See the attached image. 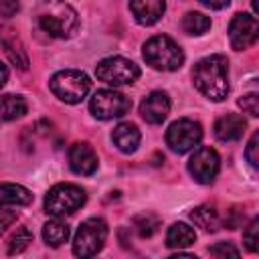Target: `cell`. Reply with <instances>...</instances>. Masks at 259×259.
I'll list each match as a JSON object with an SVG mask.
<instances>
[{"mask_svg": "<svg viewBox=\"0 0 259 259\" xmlns=\"http://www.w3.org/2000/svg\"><path fill=\"white\" fill-rule=\"evenodd\" d=\"M194 87L210 101H223L229 95V63L223 55L200 59L192 69Z\"/></svg>", "mask_w": 259, "mask_h": 259, "instance_id": "cell-1", "label": "cell"}, {"mask_svg": "<svg viewBox=\"0 0 259 259\" xmlns=\"http://www.w3.org/2000/svg\"><path fill=\"white\" fill-rule=\"evenodd\" d=\"M38 26L53 38H71L79 26V16L65 0H40L36 6Z\"/></svg>", "mask_w": 259, "mask_h": 259, "instance_id": "cell-2", "label": "cell"}, {"mask_svg": "<svg viewBox=\"0 0 259 259\" xmlns=\"http://www.w3.org/2000/svg\"><path fill=\"white\" fill-rule=\"evenodd\" d=\"M142 55H144V61L156 71H176L184 63L182 49L170 36H164V34H158L146 40Z\"/></svg>", "mask_w": 259, "mask_h": 259, "instance_id": "cell-3", "label": "cell"}, {"mask_svg": "<svg viewBox=\"0 0 259 259\" xmlns=\"http://www.w3.org/2000/svg\"><path fill=\"white\" fill-rule=\"evenodd\" d=\"M49 87H51L55 97H59L65 103L75 105V103H81L87 97V93L91 89V81L83 71L63 69V71H57L51 77Z\"/></svg>", "mask_w": 259, "mask_h": 259, "instance_id": "cell-4", "label": "cell"}, {"mask_svg": "<svg viewBox=\"0 0 259 259\" xmlns=\"http://www.w3.org/2000/svg\"><path fill=\"white\" fill-rule=\"evenodd\" d=\"M87 200V194L81 186L71 184V182H61L55 184L47 196H45V212L51 217H67L79 210Z\"/></svg>", "mask_w": 259, "mask_h": 259, "instance_id": "cell-5", "label": "cell"}, {"mask_svg": "<svg viewBox=\"0 0 259 259\" xmlns=\"http://www.w3.org/2000/svg\"><path fill=\"white\" fill-rule=\"evenodd\" d=\"M107 223L99 217H91L87 221H83L75 233L73 239V253L81 259L93 257L101 251L105 239H107Z\"/></svg>", "mask_w": 259, "mask_h": 259, "instance_id": "cell-6", "label": "cell"}, {"mask_svg": "<svg viewBox=\"0 0 259 259\" xmlns=\"http://www.w3.org/2000/svg\"><path fill=\"white\" fill-rule=\"evenodd\" d=\"M95 75L99 81L113 85V87L132 85L140 77V67L125 57H107V59H101L97 63Z\"/></svg>", "mask_w": 259, "mask_h": 259, "instance_id": "cell-7", "label": "cell"}, {"mask_svg": "<svg viewBox=\"0 0 259 259\" xmlns=\"http://www.w3.org/2000/svg\"><path fill=\"white\" fill-rule=\"evenodd\" d=\"M132 109V99L115 89H99L89 101V111L97 119H115L125 115Z\"/></svg>", "mask_w": 259, "mask_h": 259, "instance_id": "cell-8", "label": "cell"}, {"mask_svg": "<svg viewBox=\"0 0 259 259\" xmlns=\"http://www.w3.org/2000/svg\"><path fill=\"white\" fill-rule=\"evenodd\" d=\"M202 140V127L194 119H178L166 130V144L174 154H186L194 150Z\"/></svg>", "mask_w": 259, "mask_h": 259, "instance_id": "cell-9", "label": "cell"}, {"mask_svg": "<svg viewBox=\"0 0 259 259\" xmlns=\"http://www.w3.org/2000/svg\"><path fill=\"white\" fill-rule=\"evenodd\" d=\"M219 170H221V158H219L217 150L210 146H202V148L194 150V154L188 160V172L200 184L214 182Z\"/></svg>", "mask_w": 259, "mask_h": 259, "instance_id": "cell-10", "label": "cell"}, {"mask_svg": "<svg viewBox=\"0 0 259 259\" xmlns=\"http://www.w3.org/2000/svg\"><path fill=\"white\" fill-rule=\"evenodd\" d=\"M259 38V22L253 14L237 12L229 24V42L235 51H245Z\"/></svg>", "mask_w": 259, "mask_h": 259, "instance_id": "cell-11", "label": "cell"}, {"mask_svg": "<svg viewBox=\"0 0 259 259\" xmlns=\"http://www.w3.org/2000/svg\"><path fill=\"white\" fill-rule=\"evenodd\" d=\"M170 113V97L166 91H152L140 103V115L146 123L160 125Z\"/></svg>", "mask_w": 259, "mask_h": 259, "instance_id": "cell-12", "label": "cell"}, {"mask_svg": "<svg viewBox=\"0 0 259 259\" xmlns=\"http://www.w3.org/2000/svg\"><path fill=\"white\" fill-rule=\"evenodd\" d=\"M97 154L93 152V148L87 144V142H77L71 146L69 150V166L75 174H81V176H89L97 170Z\"/></svg>", "mask_w": 259, "mask_h": 259, "instance_id": "cell-13", "label": "cell"}, {"mask_svg": "<svg viewBox=\"0 0 259 259\" xmlns=\"http://www.w3.org/2000/svg\"><path fill=\"white\" fill-rule=\"evenodd\" d=\"M247 130V121L243 119V115H237V113H227V115H221L217 121H214V127H212V134L217 140L221 142H237L243 138Z\"/></svg>", "mask_w": 259, "mask_h": 259, "instance_id": "cell-14", "label": "cell"}, {"mask_svg": "<svg viewBox=\"0 0 259 259\" xmlns=\"http://www.w3.org/2000/svg\"><path fill=\"white\" fill-rule=\"evenodd\" d=\"M130 10L138 24L152 26L162 18L166 10V2L164 0H130Z\"/></svg>", "mask_w": 259, "mask_h": 259, "instance_id": "cell-15", "label": "cell"}, {"mask_svg": "<svg viewBox=\"0 0 259 259\" xmlns=\"http://www.w3.org/2000/svg\"><path fill=\"white\" fill-rule=\"evenodd\" d=\"M111 140H113V144L117 146L119 152L132 154L140 146V130L134 123H119V125L113 127Z\"/></svg>", "mask_w": 259, "mask_h": 259, "instance_id": "cell-16", "label": "cell"}, {"mask_svg": "<svg viewBox=\"0 0 259 259\" xmlns=\"http://www.w3.org/2000/svg\"><path fill=\"white\" fill-rule=\"evenodd\" d=\"M32 202V192L20 184H0V206H26Z\"/></svg>", "mask_w": 259, "mask_h": 259, "instance_id": "cell-17", "label": "cell"}, {"mask_svg": "<svg viewBox=\"0 0 259 259\" xmlns=\"http://www.w3.org/2000/svg\"><path fill=\"white\" fill-rule=\"evenodd\" d=\"M26 111H28V105L22 95H14V93L0 95V119L12 121V119L22 117Z\"/></svg>", "mask_w": 259, "mask_h": 259, "instance_id": "cell-18", "label": "cell"}, {"mask_svg": "<svg viewBox=\"0 0 259 259\" xmlns=\"http://www.w3.org/2000/svg\"><path fill=\"white\" fill-rule=\"evenodd\" d=\"M71 235V229L65 221H61V217H53V221L45 223L42 227V239L49 247H61L63 243H67Z\"/></svg>", "mask_w": 259, "mask_h": 259, "instance_id": "cell-19", "label": "cell"}, {"mask_svg": "<svg viewBox=\"0 0 259 259\" xmlns=\"http://www.w3.org/2000/svg\"><path fill=\"white\" fill-rule=\"evenodd\" d=\"M196 241V233L186 223H174L166 233V245L170 249H184Z\"/></svg>", "mask_w": 259, "mask_h": 259, "instance_id": "cell-20", "label": "cell"}, {"mask_svg": "<svg viewBox=\"0 0 259 259\" xmlns=\"http://www.w3.org/2000/svg\"><path fill=\"white\" fill-rule=\"evenodd\" d=\"M210 28V18L202 12H186L182 16V30L190 36H202Z\"/></svg>", "mask_w": 259, "mask_h": 259, "instance_id": "cell-21", "label": "cell"}, {"mask_svg": "<svg viewBox=\"0 0 259 259\" xmlns=\"http://www.w3.org/2000/svg\"><path fill=\"white\" fill-rule=\"evenodd\" d=\"M190 221L196 225V227H202L204 231H217L221 227V219H219V212L212 208V206H198L190 212Z\"/></svg>", "mask_w": 259, "mask_h": 259, "instance_id": "cell-22", "label": "cell"}, {"mask_svg": "<svg viewBox=\"0 0 259 259\" xmlns=\"http://www.w3.org/2000/svg\"><path fill=\"white\" fill-rule=\"evenodd\" d=\"M134 227H136V231H138V235L142 239H148V237H152L158 231L160 219L154 217V214H150V212H144V214H138L134 219Z\"/></svg>", "mask_w": 259, "mask_h": 259, "instance_id": "cell-23", "label": "cell"}, {"mask_svg": "<svg viewBox=\"0 0 259 259\" xmlns=\"http://www.w3.org/2000/svg\"><path fill=\"white\" fill-rule=\"evenodd\" d=\"M32 243V233L26 227H20L8 241V255H18L22 253L28 245Z\"/></svg>", "mask_w": 259, "mask_h": 259, "instance_id": "cell-24", "label": "cell"}, {"mask_svg": "<svg viewBox=\"0 0 259 259\" xmlns=\"http://www.w3.org/2000/svg\"><path fill=\"white\" fill-rule=\"evenodd\" d=\"M4 51H6L8 59L14 63V67H18V69H26L28 67L26 53H24V49H22V45L18 40H4Z\"/></svg>", "mask_w": 259, "mask_h": 259, "instance_id": "cell-25", "label": "cell"}, {"mask_svg": "<svg viewBox=\"0 0 259 259\" xmlns=\"http://www.w3.org/2000/svg\"><path fill=\"white\" fill-rule=\"evenodd\" d=\"M237 103H239V107H241L245 113H249L251 117H257V115H259V95H257V93H247V95H243Z\"/></svg>", "mask_w": 259, "mask_h": 259, "instance_id": "cell-26", "label": "cell"}, {"mask_svg": "<svg viewBox=\"0 0 259 259\" xmlns=\"http://www.w3.org/2000/svg\"><path fill=\"white\" fill-rule=\"evenodd\" d=\"M257 231H259V221H257V219H253V221L249 223L247 231L243 233V243H245V247H247L251 253H255V251H257V243H259Z\"/></svg>", "mask_w": 259, "mask_h": 259, "instance_id": "cell-27", "label": "cell"}, {"mask_svg": "<svg viewBox=\"0 0 259 259\" xmlns=\"http://www.w3.org/2000/svg\"><path fill=\"white\" fill-rule=\"evenodd\" d=\"M208 253L214 255V257H221V259H225V257H239V249L233 247V243H217V245H212L208 249Z\"/></svg>", "mask_w": 259, "mask_h": 259, "instance_id": "cell-28", "label": "cell"}, {"mask_svg": "<svg viewBox=\"0 0 259 259\" xmlns=\"http://www.w3.org/2000/svg\"><path fill=\"white\" fill-rule=\"evenodd\" d=\"M259 134L255 132L253 136H251V140H249V144H247V150H245V156H247V160H249V164L253 166V168H257L259 166V154H257V150H259Z\"/></svg>", "mask_w": 259, "mask_h": 259, "instance_id": "cell-29", "label": "cell"}, {"mask_svg": "<svg viewBox=\"0 0 259 259\" xmlns=\"http://www.w3.org/2000/svg\"><path fill=\"white\" fill-rule=\"evenodd\" d=\"M20 10L18 0H0V16L2 18H12Z\"/></svg>", "mask_w": 259, "mask_h": 259, "instance_id": "cell-30", "label": "cell"}, {"mask_svg": "<svg viewBox=\"0 0 259 259\" xmlns=\"http://www.w3.org/2000/svg\"><path fill=\"white\" fill-rule=\"evenodd\" d=\"M14 221H16V212H14V210H2V208H0V235H2Z\"/></svg>", "mask_w": 259, "mask_h": 259, "instance_id": "cell-31", "label": "cell"}, {"mask_svg": "<svg viewBox=\"0 0 259 259\" xmlns=\"http://www.w3.org/2000/svg\"><path fill=\"white\" fill-rule=\"evenodd\" d=\"M231 0H200V4H204L206 8H212V10H221L225 6H229Z\"/></svg>", "mask_w": 259, "mask_h": 259, "instance_id": "cell-32", "label": "cell"}, {"mask_svg": "<svg viewBox=\"0 0 259 259\" xmlns=\"http://www.w3.org/2000/svg\"><path fill=\"white\" fill-rule=\"evenodd\" d=\"M6 81H8V69H6V65L0 61V87H4Z\"/></svg>", "mask_w": 259, "mask_h": 259, "instance_id": "cell-33", "label": "cell"}]
</instances>
